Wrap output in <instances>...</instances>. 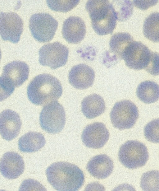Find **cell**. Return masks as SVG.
<instances>
[{"label":"cell","instance_id":"1","mask_svg":"<svg viewBox=\"0 0 159 191\" xmlns=\"http://www.w3.org/2000/svg\"><path fill=\"white\" fill-rule=\"evenodd\" d=\"M46 174L48 182L58 191H77L84 181L82 170L76 165L68 162L53 163L47 168Z\"/></svg>","mask_w":159,"mask_h":191},{"label":"cell","instance_id":"31","mask_svg":"<svg viewBox=\"0 0 159 191\" xmlns=\"http://www.w3.org/2000/svg\"><path fill=\"white\" fill-rule=\"evenodd\" d=\"M1 57H2L1 52V49L0 48V61H1Z\"/></svg>","mask_w":159,"mask_h":191},{"label":"cell","instance_id":"5","mask_svg":"<svg viewBox=\"0 0 159 191\" xmlns=\"http://www.w3.org/2000/svg\"><path fill=\"white\" fill-rule=\"evenodd\" d=\"M39 121L41 128L46 132L52 134L60 133L66 121L63 107L57 101L44 105L39 115Z\"/></svg>","mask_w":159,"mask_h":191},{"label":"cell","instance_id":"10","mask_svg":"<svg viewBox=\"0 0 159 191\" xmlns=\"http://www.w3.org/2000/svg\"><path fill=\"white\" fill-rule=\"evenodd\" d=\"M23 22L14 12H0V35L2 39L17 43L23 30Z\"/></svg>","mask_w":159,"mask_h":191},{"label":"cell","instance_id":"12","mask_svg":"<svg viewBox=\"0 0 159 191\" xmlns=\"http://www.w3.org/2000/svg\"><path fill=\"white\" fill-rule=\"evenodd\" d=\"M22 126L19 115L10 109H6L0 114V134L2 138L10 141L19 134Z\"/></svg>","mask_w":159,"mask_h":191},{"label":"cell","instance_id":"11","mask_svg":"<svg viewBox=\"0 0 159 191\" xmlns=\"http://www.w3.org/2000/svg\"><path fill=\"white\" fill-rule=\"evenodd\" d=\"M110 137L108 130L102 123L94 122L87 125L82 134L83 142L87 147L98 149L106 143Z\"/></svg>","mask_w":159,"mask_h":191},{"label":"cell","instance_id":"20","mask_svg":"<svg viewBox=\"0 0 159 191\" xmlns=\"http://www.w3.org/2000/svg\"><path fill=\"white\" fill-rule=\"evenodd\" d=\"M45 143V138L43 134L30 131L19 138L18 147L21 151L30 153L39 150L44 146Z\"/></svg>","mask_w":159,"mask_h":191},{"label":"cell","instance_id":"4","mask_svg":"<svg viewBox=\"0 0 159 191\" xmlns=\"http://www.w3.org/2000/svg\"><path fill=\"white\" fill-rule=\"evenodd\" d=\"M118 158L124 166L134 169L144 166L149 156L147 148L144 144L136 140H129L120 146Z\"/></svg>","mask_w":159,"mask_h":191},{"label":"cell","instance_id":"30","mask_svg":"<svg viewBox=\"0 0 159 191\" xmlns=\"http://www.w3.org/2000/svg\"><path fill=\"white\" fill-rule=\"evenodd\" d=\"M158 0H133V3L136 7L145 10L156 5Z\"/></svg>","mask_w":159,"mask_h":191},{"label":"cell","instance_id":"2","mask_svg":"<svg viewBox=\"0 0 159 191\" xmlns=\"http://www.w3.org/2000/svg\"><path fill=\"white\" fill-rule=\"evenodd\" d=\"M62 92V86L59 80L52 75L47 73L35 77L27 88L29 100L33 104L40 106L57 101Z\"/></svg>","mask_w":159,"mask_h":191},{"label":"cell","instance_id":"28","mask_svg":"<svg viewBox=\"0 0 159 191\" xmlns=\"http://www.w3.org/2000/svg\"><path fill=\"white\" fill-rule=\"evenodd\" d=\"M19 190H46L45 187L38 182L32 179L24 180L21 185Z\"/></svg>","mask_w":159,"mask_h":191},{"label":"cell","instance_id":"22","mask_svg":"<svg viewBox=\"0 0 159 191\" xmlns=\"http://www.w3.org/2000/svg\"><path fill=\"white\" fill-rule=\"evenodd\" d=\"M159 14L153 12L145 19L143 33L145 37L153 42L159 41Z\"/></svg>","mask_w":159,"mask_h":191},{"label":"cell","instance_id":"17","mask_svg":"<svg viewBox=\"0 0 159 191\" xmlns=\"http://www.w3.org/2000/svg\"><path fill=\"white\" fill-rule=\"evenodd\" d=\"M113 162L106 154H100L92 157L88 163L86 169L93 177L99 179L108 177L112 172Z\"/></svg>","mask_w":159,"mask_h":191},{"label":"cell","instance_id":"7","mask_svg":"<svg viewBox=\"0 0 159 191\" xmlns=\"http://www.w3.org/2000/svg\"><path fill=\"white\" fill-rule=\"evenodd\" d=\"M58 22L48 13L33 14L29 21V27L34 38L40 42L51 41L55 35Z\"/></svg>","mask_w":159,"mask_h":191},{"label":"cell","instance_id":"27","mask_svg":"<svg viewBox=\"0 0 159 191\" xmlns=\"http://www.w3.org/2000/svg\"><path fill=\"white\" fill-rule=\"evenodd\" d=\"M15 88L9 80L1 75L0 77V102L9 97L14 92Z\"/></svg>","mask_w":159,"mask_h":191},{"label":"cell","instance_id":"8","mask_svg":"<svg viewBox=\"0 0 159 191\" xmlns=\"http://www.w3.org/2000/svg\"><path fill=\"white\" fill-rule=\"evenodd\" d=\"M69 53L68 48L58 42L46 44L39 51V62L54 70L66 64Z\"/></svg>","mask_w":159,"mask_h":191},{"label":"cell","instance_id":"26","mask_svg":"<svg viewBox=\"0 0 159 191\" xmlns=\"http://www.w3.org/2000/svg\"><path fill=\"white\" fill-rule=\"evenodd\" d=\"M159 119H155L150 121L144 127V136L148 141L153 143H159Z\"/></svg>","mask_w":159,"mask_h":191},{"label":"cell","instance_id":"21","mask_svg":"<svg viewBox=\"0 0 159 191\" xmlns=\"http://www.w3.org/2000/svg\"><path fill=\"white\" fill-rule=\"evenodd\" d=\"M136 95L138 98L144 103H154L159 99V85L156 82L152 81L142 82L137 87Z\"/></svg>","mask_w":159,"mask_h":191},{"label":"cell","instance_id":"19","mask_svg":"<svg viewBox=\"0 0 159 191\" xmlns=\"http://www.w3.org/2000/svg\"><path fill=\"white\" fill-rule=\"evenodd\" d=\"M105 109L103 99L97 94L86 96L81 102V111L85 117L89 119H93L100 115Z\"/></svg>","mask_w":159,"mask_h":191},{"label":"cell","instance_id":"23","mask_svg":"<svg viewBox=\"0 0 159 191\" xmlns=\"http://www.w3.org/2000/svg\"><path fill=\"white\" fill-rule=\"evenodd\" d=\"M113 1L112 3L113 11L116 18L118 21H125L129 19L133 12L132 4L129 0Z\"/></svg>","mask_w":159,"mask_h":191},{"label":"cell","instance_id":"3","mask_svg":"<svg viewBox=\"0 0 159 191\" xmlns=\"http://www.w3.org/2000/svg\"><path fill=\"white\" fill-rule=\"evenodd\" d=\"M85 9L91 19L92 27L97 34H112L116 25V19L111 3L106 0H89Z\"/></svg>","mask_w":159,"mask_h":191},{"label":"cell","instance_id":"24","mask_svg":"<svg viewBox=\"0 0 159 191\" xmlns=\"http://www.w3.org/2000/svg\"><path fill=\"white\" fill-rule=\"evenodd\" d=\"M159 172L156 170L143 173L140 184L143 191H159Z\"/></svg>","mask_w":159,"mask_h":191},{"label":"cell","instance_id":"25","mask_svg":"<svg viewBox=\"0 0 159 191\" xmlns=\"http://www.w3.org/2000/svg\"><path fill=\"white\" fill-rule=\"evenodd\" d=\"M80 0H47L48 6L52 10L63 12L72 10L79 3Z\"/></svg>","mask_w":159,"mask_h":191},{"label":"cell","instance_id":"14","mask_svg":"<svg viewBox=\"0 0 159 191\" xmlns=\"http://www.w3.org/2000/svg\"><path fill=\"white\" fill-rule=\"evenodd\" d=\"M95 77L93 69L85 64L81 63L73 67L68 74L70 84L76 89H85L92 86Z\"/></svg>","mask_w":159,"mask_h":191},{"label":"cell","instance_id":"15","mask_svg":"<svg viewBox=\"0 0 159 191\" xmlns=\"http://www.w3.org/2000/svg\"><path fill=\"white\" fill-rule=\"evenodd\" d=\"M62 32L63 37L68 42L79 43L84 39L86 34L85 23L79 17L70 16L64 21Z\"/></svg>","mask_w":159,"mask_h":191},{"label":"cell","instance_id":"6","mask_svg":"<svg viewBox=\"0 0 159 191\" xmlns=\"http://www.w3.org/2000/svg\"><path fill=\"white\" fill-rule=\"evenodd\" d=\"M139 117L137 107L132 102L127 100L116 102L110 113L112 125L120 130L133 127Z\"/></svg>","mask_w":159,"mask_h":191},{"label":"cell","instance_id":"9","mask_svg":"<svg viewBox=\"0 0 159 191\" xmlns=\"http://www.w3.org/2000/svg\"><path fill=\"white\" fill-rule=\"evenodd\" d=\"M140 42L134 41L127 48L123 59L126 65L136 70H146L154 54Z\"/></svg>","mask_w":159,"mask_h":191},{"label":"cell","instance_id":"18","mask_svg":"<svg viewBox=\"0 0 159 191\" xmlns=\"http://www.w3.org/2000/svg\"><path fill=\"white\" fill-rule=\"evenodd\" d=\"M134 40L128 33L121 32L116 33L111 37L109 42L110 51L114 55V64L123 59L127 48Z\"/></svg>","mask_w":159,"mask_h":191},{"label":"cell","instance_id":"16","mask_svg":"<svg viewBox=\"0 0 159 191\" xmlns=\"http://www.w3.org/2000/svg\"><path fill=\"white\" fill-rule=\"evenodd\" d=\"M29 71V66L25 63L14 61L4 66L1 75L9 80L15 88L21 86L28 79Z\"/></svg>","mask_w":159,"mask_h":191},{"label":"cell","instance_id":"29","mask_svg":"<svg viewBox=\"0 0 159 191\" xmlns=\"http://www.w3.org/2000/svg\"><path fill=\"white\" fill-rule=\"evenodd\" d=\"M159 54L154 52L152 57L146 70L151 75L156 76L159 74Z\"/></svg>","mask_w":159,"mask_h":191},{"label":"cell","instance_id":"13","mask_svg":"<svg viewBox=\"0 0 159 191\" xmlns=\"http://www.w3.org/2000/svg\"><path fill=\"white\" fill-rule=\"evenodd\" d=\"M24 168L22 157L15 152H6L0 160V172L8 179L17 178L23 173Z\"/></svg>","mask_w":159,"mask_h":191}]
</instances>
